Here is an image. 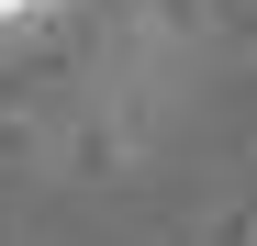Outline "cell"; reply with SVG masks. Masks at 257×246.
<instances>
[{"mask_svg":"<svg viewBox=\"0 0 257 246\" xmlns=\"http://www.w3.org/2000/svg\"><path fill=\"white\" fill-rule=\"evenodd\" d=\"M45 12H67V0H0V34H34Z\"/></svg>","mask_w":257,"mask_h":246,"instance_id":"cell-1","label":"cell"}]
</instances>
